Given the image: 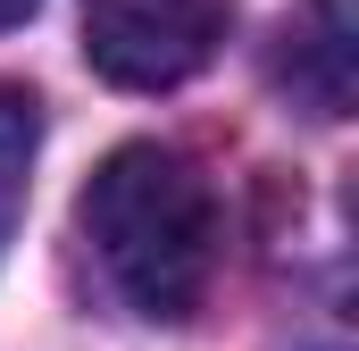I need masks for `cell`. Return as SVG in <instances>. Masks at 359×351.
Instances as JSON below:
<instances>
[{"label": "cell", "mask_w": 359, "mask_h": 351, "mask_svg": "<svg viewBox=\"0 0 359 351\" xmlns=\"http://www.w3.org/2000/svg\"><path fill=\"white\" fill-rule=\"evenodd\" d=\"M76 218H84L109 284L126 293V310H142L159 326L201 310V293L217 276V192L184 151H168V143L109 151L76 201Z\"/></svg>", "instance_id": "cell-1"}, {"label": "cell", "mask_w": 359, "mask_h": 351, "mask_svg": "<svg viewBox=\"0 0 359 351\" xmlns=\"http://www.w3.org/2000/svg\"><path fill=\"white\" fill-rule=\"evenodd\" d=\"M34 8H42V0H0V25H25Z\"/></svg>", "instance_id": "cell-5"}, {"label": "cell", "mask_w": 359, "mask_h": 351, "mask_svg": "<svg viewBox=\"0 0 359 351\" xmlns=\"http://www.w3.org/2000/svg\"><path fill=\"white\" fill-rule=\"evenodd\" d=\"M276 76L301 92L318 117H343V100H351V0H318V17L301 34H284Z\"/></svg>", "instance_id": "cell-3"}, {"label": "cell", "mask_w": 359, "mask_h": 351, "mask_svg": "<svg viewBox=\"0 0 359 351\" xmlns=\"http://www.w3.org/2000/svg\"><path fill=\"white\" fill-rule=\"evenodd\" d=\"M34 151H42V109H34V92H0V251L17 243Z\"/></svg>", "instance_id": "cell-4"}, {"label": "cell", "mask_w": 359, "mask_h": 351, "mask_svg": "<svg viewBox=\"0 0 359 351\" xmlns=\"http://www.w3.org/2000/svg\"><path fill=\"white\" fill-rule=\"evenodd\" d=\"M226 42V0H84V59L126 92H168Z\"/></svg>", "instance_id": "cell-2"}]
</instances>
